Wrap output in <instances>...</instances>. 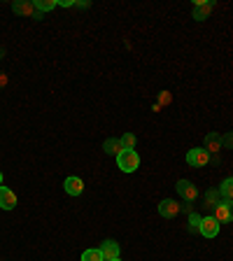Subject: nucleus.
Listing matches in <instances>:
<instances>
[{
	"label": "nucleus",
	"mask_w": 233,
	"mask_h": 261,
	"mask_svg": "<svg viewBox=\"0 0 233 261\" xmlns=\"http://www.w3.org/2000/svg\"><path fill=\"white\" fill-rule=\"evenodd\" d=\"M198 233L205 236V238H215L219 233V222L215 217H203L201 219V228H198Z\"/></svg>",
	"instance_id": "obj_6"
},
{
	"label": "nucleus",
	"mask_w": 233,
	"mask_h": 261,
	"mask_svg": "<svg viewBox=\"0 0 233 261\" xmlns=\"http://www.w3.org/2000/svg\"><path fill=\"white\" fill-rule=\"evenodd\" d=\"M219 196L222 198H228V201H233V177L224 179L222 187H219Z\"/></svg>",
	"instance_id": "obj_15"
},
{
	"label": "nucleus",
	"mask_w": 233,
	"mask_h": 261,
	"mask_svg": "<svg viewBox=\"0 0 233 261\" xmlns=\"http://www.w3.org/2000/svg\"><path fill=\"white\" fill-rule=\"evenodd\" d=\"M168 100H170L168 91H161V103H168Z\"/></svg>",
	"instance_id": "obj_22"
},
{
	"label": "nucleus",
	"mask_w": 233,
	"mask_h": 261,
	"mask_svg": "<svg viewBox=\"0 0 233 261\" xmlns=\"http://www.w3.org/2000/svg\"><path fill=\"white\" fill-rule=\"evenodd\" d=\"M0 187H3V173H0Z\"/></svg>",
	"instance_id": "obj_24"
},
{
	"label": "nucleus",
	"mask_w": 233,
	"mask_h": 261,
	"mask_svg": "<svg viewBox=\"0 0 233 261\" xmlns=\"http://www.w3.org/2000/svg\"><path fill=\"white\" fill-rule=\"evenodd\" d=\"M177 194L182 196L187 203H194L196 198H198V189H196V185H191L189 179H179L177 182Z\"/></svg>",
	"instance_id": "obj_5"
},
{
	"label": "nucleus",
	"mask_w": 233,
	"mask_h": 261,
	"mask_svg": "<svg viewBox=\"0 0 233 261\" xmlns=\"http://www.w3.org/2000/svg\"><path fill=\"white\" fill-rule=\"evenodd\" d=\"M117 163L124 173H136L138 166H140V156H138L136 149H124V152L117 156Z\"/></svg>",
	"instance_id": "obj_1"
},
{
	"label": "nucleus",
	"mask_w": 233,
	"mask_h": 261,
	"mask_svg": "<svg viewBox=\"0 0 233 261\" xmlns=\"http://www.w3.org/2000/svg\"><path fill=\"white\" fill-rule=\"evenodd\" d=\"M100 252H103L105 261L119 259V243H117V240H105V243L100 245Z\"/></svg>",
	"instance_id": "obj_8"
},
{
	"label": "nucleus",
	"mask_w": 233,
	"mask_h": 261,
	"mask_svg": "<svg viewBox=\"0 0 233 261\" xmlns=\"http://www.w3.org/2000/svg\"><path fill=\"white\" fill-rule=\"evenodd\" d=\"M103 149L108 154H112V156H119V154L124 152V145H121V140H117V138H110V140H105Z\"/></svg>",
	"instance_id": "obj_13"
},
{
	"label": "nucleus",
	"mask_w": 233,
	"mask_h": 261,
	"mask_svg": "<svg viewBox=\"0 0 233 261\" xmlns=\"http://www.w3.org/2000/svg\"><path fill=\"white\" fill-rule=\"evenodd\" d=\"M0 207L3 210H14L16 207V196L12 189H7V187H0Z\"/></svg>",
	"instance_id": "obj_9"
},
{
	"label": "nucleus",
	"mask_w": 233,
	"mask_h": 261,
	"mask_svg": "<svg viewBox=\"0 0 233 261\" xmlns=\"http://www.w3.org/2000/svg\"><path fill=\"white\" fill-rule=\"evenodd\" d=\"M59 5L61 7H75V3H72V0H59Z\"/></svg>",
	"instance_id": "obj_21"
},
{
	"label": "nucleus",
	"mask_w": 233,
	"mask_h": 261,
	"mask_svg": "<svg viewBox=\"0 0 233 261\" xmlns=\"http://www.w3.org/2000/svg\"><path fill=\"white\" fill-rule=\"evenodd\" d=\"M212 217L217 219L219 224L222 222H233V201L222 198V201L215 205V210H212Z\"/></svg>",
	"instance_id": "obj_2"
},
{
	"label": "nucleus",
	"mask_w": 233,
	"mask_h": 261,
	"mask_svg": "<svg viewBox=\"0 0 233 261\" xmlns=\"http://www.w3.org/2000/svg\"><path fill=\"white\" fill-rule=\"evenodd\" d=\"M112 261H121V259H112Z\"/></svg>",
	"instance_id": "obj_25"
},
{
	"label": "nucleus",
	"mask_w": 233,
	"mask_h": 261,
	"mask_svg": "<svg viewBox=\"0 0 233 261\" xmlns=\"http://www.w3.org/2000/svg\"><path fill=\"white\" fill-rule=\"evenodd\" d=\"M65 191L70 196H80L82 191H84V182H82L80 177H68L65 179Z\"/></svg>",
	"instance_id": "obj_12"
},
{
	"label": "nucleus",
	"mask_w": 233,
	"mask_h": 261,
	"mask_svg": "<svg viewBox=\"0 0 233 261\" xmlns=\"http://www.w3.org/2000/svg\"><path fill=\"white\" fill-rule=\"evenodd\" d=\"M159 212H161V217H175L179 212V203H175V201H170V198H166V201H161L159 203Z\"/></svg>",
	"instance_id": "obj_11"
},
{
	"label": "nucleus",
	"mask_w": 233,
	"mask_h": 261,
	"mask_svg": "<svg viewBox=\"0 0 233 261\" xmlns=\"http://www.w3.org/2000/svg\"><path fill=\"white\" fill-rule=\"evenodd\" d=\"M187 163L189 166H208L210 163V154L205 152V147H194V149H189V154H187Z\"/></svg>",
	"instance_id": "obj_4"
},
{
	"label": "nucleus",
	"mask_w": 233,
	"mask_h": 261,
	"mask_svg": "<svg viewBox=\"0 0 233 261\" xmlns=\"http://www.w3.org/2000/svg\"><path fill=\"white\" fill-rule=\"evenodd\" d=\"M215 10V3H201V0H196L194 3V19L196 21H203V19H208L210 16V12Z\"/></svg>",
	"instance_id": "obj_7"
},
{
	"label": "nucleus",
	"mask_w": 233,
	"mask_h": 261,
	"mask_svg": "<svg viewBox=\"0 0 233 261\" xmlns=\"http://www.w3.org/2000/svg\"><path fill=\"white\" fill-rule=\"evenodd\" d=\"M222 201V196H219V191H208L205 194V207L208 210H215V205Z\"/></svg>",
	"instance_id": "obj_17"
},
{
	"label": "nucleus",
	"mask_w": 233,
	"mask_h": 261,
	"mask_svg": "<svg viewBox=\"0 0 233 261\" xmlns=\"http://www.w3.org/2000/svg\"><path fill=\"white\" fill-rule=\"evenodd\" d=\"M222 136L219 133H208L205 136V152L208 154H217L219 149H222Z\"/></svg>",
	"instance_id": "obj_10"
},
{
	"label": "nucleus",
	"mask_w": 233,
	"mask_h": 261,
	"mask_svg": "<svg viewBox=\"0 0 233 261\" xmlns=\"http://www.w3.org/2000/svg\"><path fill=\"white\" fill-rule=\"evenodd\" d=\"M119 140H121V145H124V149H136V136H133V133H126Z\"/></svg>",
	"instance_id": "obj_18"
},
{
	"label": "nucleus",
	"mask_w": 233,
	"mask_h": 261,
	"mask_svg": "<svg viewBox=\"0 0 233 261\" xmlns=\"http://www.w3.org/2000/svg\"><path fill=\"white\" fill-rule=\"evenodd\" d=\"M54 7H59V0H35V10H38L40 14H44V12H51Z\"/></svg>",
	"instance_id": "obj_14"
},
{
	"label": "nucleus",
	"mask_w": 233,
	"mask_h": 261,
	"mask_svg": "<svg viewBox=\"0 0 233 261\" xmlns=\"http://www.w3.org/2000/svg\"><path fill=\"white\" fill-rule=\"evenodd\" d=\"M7 84V75H0V87H5Z\"/></svg>",
	"instance_id": "obj_23"
},
{
	"label": "nucleus",
	"mask_w": 233,
	"mask_h": 261,
	"mask_svg": "<svg viewBox=\"0 0 233 261\" xmlns=\"http://www.w3.org/2000/svg\"><path fill=\"white\" fill-rule=\"evenodd\" d=\"M82 261H105L103 259V252L93 247V250H84L82 252Z\"/></svg>",
	"instance_id": "obj_16"
},
{
	"label": "nucleus",
	"mask_w": 233,
	"mask_h": 261,
	"mask_svg": "<svg viewBox=\"0 0 233 261\" xmlns=\"http://www.w3.org/2000/svg\"><path fill=\"white\" fill-rule=\"evenodd\" d=\"M222 142L224 145H228L233 149V133H228V136H222Z\"/></svg>",
	"instance_id": "obj_20"
},
{
	"label": "nucleus",
	"mask_w": 233,
	"mask_h": 261,
	"mask_svg": "<svg viewBox=\"0 0 233 261\" xmlns=\"http://www.w3.org/2000/svg\"><path fill=\"white\" fill-rule=\"evenodd\" d=\"M201 215H196V212H189V231H198L201 228Z\"/></svg>",
	"instance_id": "obj_19"
},
{
	"label": "nucleus",
	"mask_w": 233,
	"mask_h": 261,
	"mask_svg": "<svg viewBox=\"0 0 233 261\" xmlns=\"http://www.w3.org/2000/svg\"><path fill=\"white\" fill-rule=\"evenodd\" d=\"M12 10H14V14L19 16H31V19H42V14H40L38 10H35V3H31V0H16L14 5H12Z\"/></svg>",
	"instance_id": "obj_3"
}]
</instances>
